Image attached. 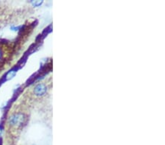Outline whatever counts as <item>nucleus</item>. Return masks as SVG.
I'll use <instances>...</instances> for the list:
<instances>
[{
    "mask_svg": "<svg viewBox=\"0 0 165 145\" xmlns=\"http://www.w3.org/2000/svg\"><path fill=\"white\" fill-rule=\"evenodd\" d=\"M29 119V108L21 102L10 110L5 121L6 133L11 136H17L27 124Z\"/></svg>",
    "mask_w": 165,
    "mask_h": 145,
    "instance_id": "nucleus-1",
    "label": "nucleus"
},
{
    "mask_svg": "<svg viewBox=\"0 0 165 145\" xmlns=\"http://www.w3.org/2000/svg\"><path fill=\"white\" fill-rule=\"evenodd\" d=\"M51 87L52 82L51 79L36 82L25 92L23 95L24 100L21 102L29 108L32 106L42 104L49 96Z\"/></svg>",
    "mask_w": 165,
    "mask_h": 145,
    "instance_id": "nucleus-2",
    "label": "nucleus"
}]
</instances>
